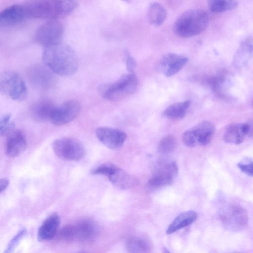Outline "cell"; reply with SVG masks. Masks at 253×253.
<instances>
[{"instance_id": "obj_1", "label": "cell", "mask_w": 253, "mask_h": 253, "mask_svg": "<svg viewBox=\"0 0 253 253\" xmlns=\"http://www.w3.org/2000/svg\"><path fill=\"white\" fill-rule=\"evenodd\" d=\"M42 58L45 65L54 73L64 76L75 74L78 68V57L74 50L63 43L46 47Z\"/></svg>"}, {"instance_id": "obj_2", "label": "cell", "mask_w": 253, "mask_h": 253, "mask_svg": "<svg viewBox=\"0 0 253 253\" xmlns=\"http://www.w3.org/2000/svg\"><path fill=\"white\" fill-rule=\"evenodd\" d=\"M28 19L56 20L72 13L78 5L76 0H41L23 3Z\"/></svg>"}, {"instance_id": "obj_3", "label": "cell", "mask_w": 253, "mask_h": 253, "mask_svg": "<svg viewBox=\"0 0 253 253\" xmlns=\"http://www.w3.org/2000/svg\"><path fill=\"white\" fill-rule=\"evenodd\" d=\"M209 24L206 12L196 8L187 10L175 20L173 30L175 35L183 38H189L203 32Z\"/></svg>"}, {"instance_id": "obj_4", "label": "cell", "mask_w": 253, "mask_h": 253, "mask_svg": "<svg viewBox=\"0 0 253 253\" xmlns=\"http://www.w3.org/2000/svg\"><path fill=\"white\" fill-rule=\"evenodd\" d=\"M138 84L136 75L134 73H128L123 75L114 83L101 84L98 86V91L103 98L115 102L134 93Z\"/></svg>"}, {"instance_id": "obj_5", "label": "cell", "mask_w": 253, "mask_h": 253, "mask_svg": "<svg viewBox=\"0 0 253 253\" xmlns=\"http://www.w3.org/2000/svg\"><path fill=\"white\" fill-rule=\"evenodd\" d=\"M0 91L11 99L22 101L27 95V89L24 81L16 72L6 70L0 76Z\"/></svg>"}, {"instance_id": "obj_6", "label": "cell", "mask_w": 253, "mask_h": 253, "mask_svg": "<svg viewBox=\"0 0 253 253\" xmlns=\"http://www.w3.org/2000/svg\"><path fill=\"white\" fill-rule=\"evenodd\" d=\"M97 232V227L89 219L80 220L74 224L67 225L58 233V237L65 241L79 240L89 241L93 239Z\"/></svg>"}, {"instance_id": "obj_7", "label": "cell", "mask_w": 253, "mask_h": 253, "mask_svg": "<svg viewBox=\"0 0 253 253\" xmlns=\"http://www.w3.org/2000/svg\"><path fill=\"white\" fill-rule=\"evenodd\" d=\"M214 132L213 124L210 121H204L184 132L182 139L184 145L189 147L206 146L211 142Z\"/></svg>"}, {"instance_id": "obj_8", "label": "cell", "mask_w": 253, "mask_h": 253, "mask_svg": "<svg viewBox=\"0 0 253 253\" xmlns=\"http://www.w3.org/2000/svg\"><path fill=\"white\" fill-rule=\"evenodd\" d=\"M52 150L59 158L71 161H78L85 155V150L78 140L71 137H62L54 141Z\"/></svg>"}, {"instance_id": "obj_9", "label": "cell", "mask_w": 253, "mask_h": 253, "mask_svg": "<svg viewBox=\"0 0 253 253\" xmlns=\"http://www.w3.org/2000/svg\"><path fill=\"white\" fill-rule=\"evenodd\" d=\"M64 33L63 23L57 20H51L38 28L35 39L41 45L48 47L61 43Z\"/></svg>"}, {"instance_id": "obj_10", "label": "cell", "mask_w": 253, "mask_h": 253, "mask_svg": "<svg viewBox=\"0 0 253 253\" xmlns=\"http://www.w3.org/2000/svg\"><path fill=\"white\" fill-rule=\"evenodd\" d=\"M221 220L227 229L239 231L244 229L248 224V216L242 207L230 204L222 208L219 213Z\"/></svg>"}, {"instance_id": "obj_11", "label": "cell", "mask_w": 253, "mask_h": 253, "mask_svg": "<svg viewBox=\"0 0 253 253\" xmlns=\"http://www.w3.org/2000/svg\"><path fill=\"white\" fill-rule=\"evenodd\" d=\"M178 168L175 162L159 164L150 178L148 183L154 188H160L170 185L177 176Z\"/></svg>"}, {"instance_id": "obj_12", "label": "cell", "mask_w": 253, "mask_h": 253, "mask_svg": "<svg viewBox=\"0 0 253 253\" xmlns=\"http://www.w3.org/2000/svg\"><path fill=\"white\" fill-rule=\"evenodd\" d=\"M81 110L80 103L76 100L67 101L59 106H56L51 122L55 126H61L74 120Z\"/></svg>"}, {"instance_id": "obj_13", "label": "cell", "mask_w": 253, "mask_h": 253, "mask_svg": "<svg viewBox=\"0 0 253 253\" xmlns=\"http://www.w3.org/2000/svg\"><path fill=\"white\" fill-rule=\"evenodd\" d=\"M95 133L103 144L113 150L121 148L126 138V134L124 131L108 127H98Z\"/></svg>"}, {"instance_id": "obj_14", "label": "cell", "mask_w": 253, "mask_h": 253, "mask_svg": "<svg viewBox=\"0 0 253 253\" xmlns=\"http://www.w3.org/2000/svg\"><path fill=\"white\" fill-rule=\"evenodd\" d=\"M188 61V58L186 56L168 53L160 60L158 69L166 76L170 77L178 72Z\"/></svg>"}, {"instance_id": "obj_15", "label": "cell", "mask_w": 253, "mask_h": 253, "mask_svg": "<svg viewBox=\"0 0 253 253\" xmlns=\"http://www.w3.org/2000/svg\"><path fill=\"white\" fill-rule=\"evenodd\" d=\"M27 19L23 4H14L3 9L0 13V27L20 23Z\"/></svg>"}, {"instance_id": "obj_16", "label": "cell", "mask_w": 253, "mask_h": 253, "mask_svg": "<svg viewBox=\"0 0 253 253\" xmlns=\"http://www.w3.org/2000/svg\"><path fill=\"white\" fill-rule=\"evenodd\" d=\"M26 147L25 138L21 131L13 129L7 134L5 153L8 157H17L26 150Z\"/></svg>"}, {"instance_id": "obj_17", "label": "cell", "mask_w": 253, "mask_h": 253, "mask_svg": "<svg viewBox=\"0 0 253 253\" xmlns=\"http://www.w3.org/2000/svg\"><path fill=\"white\" fill-rule=\"evenodd\" d=\"M107 177L115 187L126 189L135 187L138 183V180L117 166Z\"/></svg>"}, {"instance_id": "obj_18", "label": "cell", "mask_w": 253, "mask_h": 253, "mask_svg": "<svg viewBox=\"0 0 253 253\" xmlns=\"http://www.w3.org/2000/svg\"><path fill=\"white\" fill-rule=\"evenodd\" d=\"M56 106L47 99H42L36 102L31 109L33 118L38 122L51 121Z\"/></svg>"}, {"instance_id": "obj_19", "label": "cell", "mask_w": 253, "mask_h": 253, "mask_svg": "<svg viewBox=\"0 0 253 253\" xmlns=\"http://www.w3.org/2000/svg\"><path fill=\"white\" fill-rule=\"evenodd\" d=\"M249 124H233L226 129L223 139L226 143L239 144L244 141L247 135H249Z\"/></svg>"}, {"instance_id": "obj_20", "label": "cell", "mask_w": 253, "mask_h": 253, "mask_svg": "<svg viewBox=\"0 0 253 253\" xmlns=\"http://www.w3.org/2000/svg\"><path fill=\"white\" fill-rule=\"evenodd\" d=\"M253 55V39L248 37L240 43L233 59V64L238 68L246 66Z\"/></svg>"}, {"instance_id": "obj_21", "label": "cell", "mask_w": 253, "mask_h": 253, "mask_svg": "<svg viewBox=\"0 0 253 253\" xmlns=\"http://www.w3.org/2000/svg\"><path fill=\"white\" fill-rule=\"evenodd\" d=\"M60 222V218L57 213H54L48 216L38 230V240L45 241L52 239L57 232Z\"/></svg>"}, {"instance_id": "obj_22", "label": "cell", "mask_w": 253, "mask_h": 253, "mask_svg": "<svg viewBox=\"0 0 253 253\" xmlns=\"http://www.w3.org/2000/svg\"><path fill=\"white\" fill-rule=\"evenodd\" d=\"M197 212L193 211H189L180 213L169 225L167 229V233L172 234L190 225L197 220Z\"/></svg>"}, {"instance_id": "obj_23", "label": "cell", "mask_w": 253, "mask_h": 253, "mask_svg": "<svg viewBox=\"0 0 253 253\" xmlns=\"http://www.w3.org/2000/svg\"><path fill=\"white\" fill-rule=\"evenodd\" d=\"M147 17L151 25L155 27H159L166 20L167 17V11L161 3L153 2L149 6Z\"/></svg>"}, {"instance_id": "obj_24", "label": "cell", "mask_w": 253, "mask_h": 253, "mask_svg": "<svg viewBox=\"0 0 253 253\" xmlns=\"http://www.w3.org/2000/svg\"><path fill=\"white\" fill-rule=\"evenodd\" d=\"M191 104L190 100L177 102L168 107L164 111V115L170 119H179L186 114Z\"/></svg>"}, {"instance_id": "obj_25", "label": "cell", "mask_w": 253, "mask_h": 253, "mask_svg": "<svg viewBox=\"0 0 253 253\" xmlns=\"http://www.w3.org/2000/svg\"><path fill=\"white\" fill-rule=\"evenodd\" d=\"M238 2L231 0H211L208 1L210 10L214 13L223 12L236 8Z\"/></svg>"}, {"instance_id": "obj_26", "label": "cell", "mask_w": 253, "mask_h": 253, "mask_svg": "<svg viewBox=\"0 0 253 253\" xmlns=\"http://www.w3.org/2000/svg\"><path fill=\"white\" fill-rule=\"evenodd\" d=\"M148 241L141 237H133L127 241V247L131 253H147L150 249Z\"/></svg>"}, {"instance_id": "obj_27", "label": "cell", "mask_w": 253, "mask_h": 253, "mask_svg": "<svg viewBox=\"0 0 253 253\" xmlns=\"http://www.w3.org/2000/svg\"><path fill=\"white\" fill-rule=\"evenodd\" d=\"M175 146V138L172 135H167L160 140L158 145V151L163 154L169 153L174 150Z\"/></svg>"}, {"instance_id": "obj_28", "label": "cell", "mask_w": 253, "mask_h": 253, "mask_svg": "<svg viewBox=\"0 0 253 253\" xmlns=\"http://www.w3.org/2000/svg\"><path fill=\"white\" fill-rule=\"evenodd\" d=\"M33 71H34V75H32L36 83L43 86L50 84L52 76L49 72L42 68L35 69Z\"/></svg>"}, {"instance_id": "obj_29", "label": "cell", "mask_w": 253, "mask_h": 253, "mask_svg": "<svg viewBox=\"0 0 253 253\" xmlns=\"http://www.w3.org/2000/svg\"><path fill=\"white\" fill-rule=\"evenodd\" d=\"M11 115L7 114L2 117L0 121V134L1 136L7 135L14 129V124L10 122Z\"/></svg>"}, {"instance_id": "obj_30", "label": "cell", "mask_w": 253, "mask_h": 253, "mask_svg": "<svg viewBox=\"0 0 253 253\" xmlns=\"http://www.w3.org/2000/svg\"><path fill=\"white\" fill-rule=\"evenodd\" d=\"M27 230L23 228L19 231L10 241L3 253H12L18 245L23 237L26 234Z\"/></svg>"}, {"instance_id": "obj_31", "label": "cell", "mask_w": 253, "mask_h": 253, "mask_svg": "<svg viewBox=\"0 0 253 253\" xmlns=\"http://www.w3.org/2000/svg\"><path fill=\"white\" fill-rule=\"evenodd\" d=\"M116 166V165L111 163H104L93 169L91 173L92 174L103 175L107 177Z\"/></svg>"}, {"instance_id": "obj_32", "label": "cell", "mask_w": 253, "mask_h": 253, "mask_svg": "<svg viewBox=\"0 0 253 253\" xmlns=\"http://www.w3.org/2000/svg\"><path fill=\"white\" fill-rule=\"evenodd\" d=\"M237 166L243 173L253 177V161L248 160L239 163Z\"/></svg>"}, {"instance_id": "obj_33", "label": "cell", "mask_w": 253, "mask_h": 253, "mask_svg": "<svg viewBox=\"0 0 253 253\" xmlns=\"http://www.w3.org/2000/svg\"><path fill=\"white\" fill-rule=\"evenodd\" d=\"M126 65L129 73H133L136 67V62L134 58L127 51L126 52Z\"/></svg>"}, {"instance_id": "obj_34", "label": "cell", "mask_w": 253, "mask_h": 253, "mask_svg": "<svg viewBox=\"0 0 253 253\" xmlns=\"http://www.w3.org/2000/svg\"><path fill=\"white\" fill-rule=\"evenodd\" d=\"M9 182L7 178H2L0 180V191L2 192L4 191L8 186Z\"/></svg>"}, {"instance_id": "obj_35", "label": "cell", "mask_w": 253, "mask_h": 253, "mask_svg": "<svg viewBox=\"0 0 253 253\" xmlns=\"http://www.w3.org/2000/svg\"><path fill=\"white\" fill-rule=\"evenodd\" d=\"M163 253H171L169 250L166 248H164L163 250Z\"/></svg>"}]
</instances>
